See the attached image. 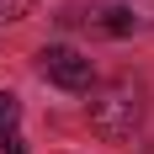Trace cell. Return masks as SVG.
Segmentation results:
<instances>
[{
  "instance_id": "1",
  "label": "cell",
  "mask_w": 154,
  "mask_h": 154,
  "mask_svg": "<svg viewBox=\"0 0 154 154\" xmlns=\"http://www.w3.org/2000/svg\"><path fill=\"white\" fill-rule=\"evenodd\" d=\"M143 122V85L138 80H106V85H91V128L106 143L133 138Z\"/></svg>"
},
{
  "instance_id": "2",
  "label": "cell",
  "mask_w": 154,
  "mask_h": 154,
  "mask_svg": "<svg viewBox=\"0 0 154 154\" xmlns=\"http://www.w3.org/2000/svg\"><path fill=\"white\" fill-rule=\"evenodd\" d=\"M37 69H43V80H53L59 91H75V96H85V91L96 85L91 59H85V53H75V48H64V43L43 48V53H37Z\"/></svg>"
},
{
  "instance_id": "3",
  "label": "cell",
  "mask_w": 154,
  "mask_h": 154,
  "mask_svg": "<svg viewBox=\"0 0 154 154\" xmlns=\"http://www.w3.org/2000/svg\"><path fill=\"white\" fill-rule=\"evenodd\" d=\"M85 21H91L96 32H106V37H133V32L149 27V21H143V11L133 5V0H96Z\"/></svg>"
},
{
  "instance_id": "4",
  "label": "cell",
  "mask_w": 154,
  "mask_h": 154,
  "mask_svg": "<svg viewBox=\"0 0 154 154\" xmlns=\"http://www.w3.org/2000/svg\"><path fill=\"white\" fill-rule=\"evenodd\" d=\"M16 112H21V101H16L11 91H0V133H11V128H16Z\"/></svg>"
},
{
  "instance_id": "5",
  "label": "cell",
  "mask_w": 154,
  "mask_h": 154,
  "mask_svg": "<svg viewBox=\"0 0 154 154\" xmlns=\"http://www.w3.org/2000/svg\"><path fill=\"white\" fill-rule=\"evenodd\" d=\"M32 5H37V0H0V27H5V21H21Z\"/></svg>"
},
{
  "instance_id": "6",
  "label": "cell",
  "mask_w": 154,
  "mask_h": 154,
  "mask_svg": "<svg viewBox=\"0 0 154 154\" xmlns=\"http://www.w3.org/2000/svg\"><path fill=\"white\" fill-rule=\"evenodd\" d=\"M0 154H27V138H21V133H0Z\"/></svg>"
}]
</instances>
